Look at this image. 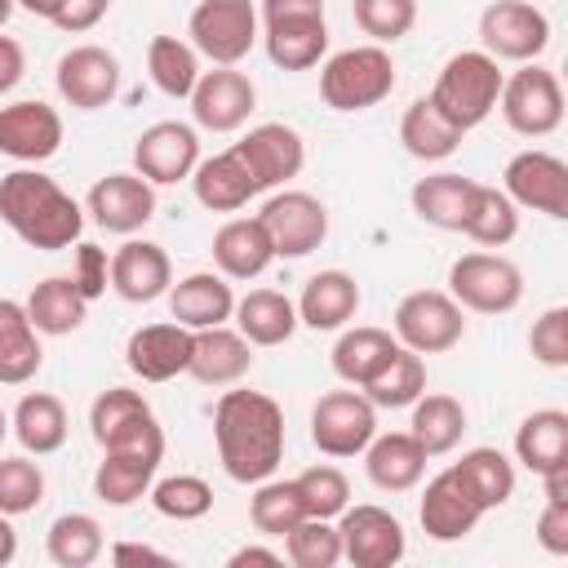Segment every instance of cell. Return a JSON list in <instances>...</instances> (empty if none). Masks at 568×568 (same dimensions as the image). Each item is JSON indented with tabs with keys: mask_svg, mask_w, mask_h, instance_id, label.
Segmentation results:
<instances>
[{
	"mask_svg": "<svg viewBox=\"0 0 568 568\" xmlns=\"http://www.w3.org/2000/svg\"><path fill=\"white\" fill-rule=\"evenodd\" d=\"M213 444L235 484H262L284 462V408L262 390H222L213 404Z\"/></svg>",
	"mask_w": 568,
	"mask_h": 568,
	"instance_id": "cell-1",
	"label": "cell"
},
{
	"mask_svg": "<svg viewBox=\"0 0 568 568\" xmlns=\"http://www.w3.org/2000/svg\"><path fill=\"white\" fill-rule=\"evenodd\" d=\"M0 217L22 244L40 253L71 248L84 231V209L40 169H13L0 178Z\"/></svg>",
	"mask_w": 568,
	"mask_h": 568,
	"instance_id": "cell-2",
	"label": "cell"
},
{
	"mask_svg": "<svg viewBox=\"0 0 568 568\" xmlns=\"http://www.w3.org/2000/svg\"><path fill=\"white\" fill-rule=\"evenodd\" d=\"M501 80H506V75H501V67H497L493 53H484V49H462V53H453V58L439 67L435 89H430L426 98L435 102V111H439L448 124H457L462 133H470L475 124H484V120L497 111Z\"/></svg>",
	"mask_w": 568,
	"mask_h": 568,
	"instance_id": "cell-3",
	"label": "cell"
},
{
	"mask_svg": "<svg viewBox=\"0 0 568 568\" xmlns=\"http://www.w3.org/2000/svg\"><path fill=\"white\" fill-rule=\"evenodd\" d=\"M395 89V58L382 44H351L320 67V98L333 111H368Z\"/></svg>",
	"mask_w": 568,
	"mask_h": 568,
	"instance_id": "cell-4",
	"label": "cell"
},
{
	"mask_svg": "<svg viewBox=\"0 0 568 568\" xmlns=\"http://www.w3.org/2000/svg\"><path fill=\"white\" fill-rule=\"evenodd\" d=\"M266 58L284 71H311L328 53L324 0H262Z\"/></svg>",
	"mask_w": 568,
	"mask_h": 568,
	"instance_id": "cell-5",
	"label": "cell"
},
{
	"mask_svg": "<svg viewBox=\"0 0 568 568\" xmlns=\"http://www.w3.org/2000/svg\"><path fill=\"white\" fill-rule=\"evenodd\" d=\"M448 293L462 311L506 315L524 297V271L501 253H462L448 266Z\"/></svg>",
	"mask_w": 568,
	"mask_h": 568,
	"instance_id": "cell-6",
	"label": "cell"
},
{
	"mask_svg": "<svg viewBox=\"0 0 568 568\" xmlns=\"http://www.w3.org/2000/svg\"><path fill=\"white\" fill-rule=\"evenodd\" d=\"M497 106H501V120L524 133V138H546L564 124V84L555 71L537 67V62H524L519 71H510L501 80V93H497Z\"/></svg>",
	"mask_w": 568,
	"mask_h": 568,
	"instance_id": "cell-7",
	"label": "cell"
},
{
	"mask_svg": "<svg viewBox=\"0 0 568 568\" xmlns=\"http://www.w3.org/2000/svg\"><path fill=\"white\" fill-rule=\"evenodd\" d=\"M466 311L444 288H413L395 306V342L417 355H444L462 342Z\"/></svg>",
	"mask_w": 568,
	"mask_h": 568,
	"instance_id": "cell-8",
	"label": "cell"
},
{
	"mask_svg": "<svg viewBox=\"0 0 568 568\" xmlns=\"http://www.w3.org/2000/svg\"><path fill=\"white\" fill-rule=\"evenodd\" d=\"M160 462H164V430H151V435H138V439H124V444L102 448V462L93 470L98 501H106V506H133L138 497L151 493Z\"/></svg>",
	"mask_w": 568,
	"mask_h": 568,
	"instance_id": "cell-9",
	"label": "cell"
},
{
	"mask_svg": "<svg viewBox=\"0 0 568 568\" xmlns=\"http://www.w3.org/2000/svg\"><path fill=\"white\" fill-rule=\"evenodd\" d=\"M191 49L217 67H235L257 44V9L248 0H200L186 22Z\"/></svg>",
	"mask_w": 568,
	"mask_h": 568,
	"instance_id": "cell-10",
	"label": "cell"
},
{
	"mask_svg": "<svg viewBox=\"0 0 568 568\" xmlns=\"http://www.w3.org/2000/svg\"><path fill=\"white\" fill-rule=\"evenodd\" d=\"M377 435V408L364 390H328L311 408V444L324 457H359Z\"/></svg>",
	"mask_w": 568,
	"mask_h": 568,
	"instance_id": "cell-11",
	"label": "cell"
},
{
	"mask_svg": "<svg viewBox=\"0 0 568 568\" xmlns=\"http://www.w3.org/2000/svg\"><path fill=\"white\" fill-rule=\"evenodd\" d=\"M479 40L497 62H537L550 44V18L528 0H493L479 13Z\"/></svg>",
	"mask_w": 568,
	"mask_h": 568,
	"instance_id": "cell-12",
	"label": "cell"
},
{
	"mask_svg": "<svg viewBox=\"0 0 568 568\" xmlns=\"http://www.w3.org/2000/svg\"><path fill=\"white\" fill-rule=\"evenodd\" d=\"M257 222L266 226L275 257H306L328 235V209L311 191H275L262 204Z\"/></svg>",
	"mask_w": 568,
	"mask_h": 568,
	"instance_id": "cell-13",
	"label": "cell"
},
{
	"mask_svg": "<svg viewBox=\"0 0 568 568\" xmlns=\"http://www.w3.org/2000/svg\"><path fill=\"white\" fill-rule=\"evenodd\" d=\"M501 191L515 209H532L546 217H568V164L550 151H519L501 173Z\"/></svg>",
	"mask_w": 568,
	"mask_h": 568,
	"instance_id": "cell-14",
	"label": "cell"
},
{
	"mask_svg": "<svg viewBox=\"0 0 568 568\" xmlns=\"http://www.w3.org/2000/svg\"><path fill=\"white\" fill-rule=\"evenodd\" d=\"M200 164V133L182 120H155L133 142V173H142L151 186H173L191 178Z\"/></svg>",
	"mask_w": 568,
	"mask_h": 568,
	"instance_id": "cell-15",
	"label": "cell"
},
{
	"mask_svg": "<svg viewBox=\"0 0 568 568\" xmlns=\"http://www.w3.org/2000/svg\"><path fill=\"white\" fill-rule=\"evenodd\" d=\"M337 532H342V559H351L355 568H390L408 550L404 524L382 506H346L337 515Z\"/></svg>",
	"mask_w": 568,
	"mask_h": 568,
	"instance_id": "cell-16",
	"label": "cell"
},
{
	"mask_svg": "<svg viewBox=\"0 0 568 568\" xmlns=\"http://www.w3.org/2000/svg\"><path fill=\"white\" fill-rule=\"evenodd\" d=\"M53 80L75 111H98V106H111L120 93V62L102 44H71L58 58Z\"/></svg>",
	"mask_w": 568,
	"mask_h": 568,
	"instance_id": "cell-17",
	"label": "cell"
},
{
	"mask_svg": "<svg viewBox=\"0 0 568 568\" xmlns=\"http://www.w3.org/2000/svg\"><path fill=\"white\" fill-rule=\"evenodd\" d=\"M253 106H257V89L235 67L200 71V80L191 89V115L209 133H235L240 124H248Z\"/></svg>",
	"mask_w": 568,
	"mask_h": 568,
	"instance_id": "cell-18",
	"label": "cell"
},
{
	"mask_svg": "<svg viewBox=\"0 0 568 568\" xmlns=\"http://www.w3.org/2000/svg\"><path fill=\"white\" fill-rule=\"evenodd\" d=\"M231 151L244 160V169H248V178L257 182V191L284 186V182L297 178L302 164H306V142H302V133H297L293 124H280V120L248 129Z\"/></svg>",
	"mask_w": 568,
	"mask_h": 568,
	"instance_id": "cell-19",
	"label": "cell"
},
{
	"mask_svg": "<svg viewBox=\"0 0 568 568\" xmlns=\"http://www.w3.org/2000/svg\"><path fill=\"white\" fill-rule=\"evenodd\" d=\"M484 501L470 493V484L462 479L457 466L439 470L426 493H422V506H417V519H422V532L430 541H462L466 532H475V524L484 519Z\"/></svg>",
	"mask_w": 568,
	"mask_h": 568,
	"instance_id": "cell-20",
	"label": "cell"
},
{
	"mask_svg": "<svg viewBox=\"0 0 568 568\" xmlns=\"http://www.w3.org/2000/svg\"><path fill=\"white\" fill-rule=\"evenodd\" d=\"M89 213L111 235H133L155 217V186L142 173H106L89 186Z\"/></svg>",
	"mask_w": 568,
	"mask_h": 568,
	"instance_id": "cell-21",
	"label": "cell"
},
{
	"mask_svg": "<svg viewBox=\"0 0 568 568\" xmlns=\"http://www.w3.org/2000/svg\"><path fill=\"white\" fill-rule=\"evenodd\" d=\"M58 146H62V115L49 102L22 98V102L0 106V155L40 164L58 155Z\"/></svg>",
	"mask_w": 568,
	"mask_h": 568,
	"instance_id": "cell-22",
	"label": "cell"
},
{
	"mask_svg": "<svg viewBox=\"0 0 568 568\" xmlns=\"http://www.w3.org/2000/svg\"><path fill=\"white\" fill-rule=\"evenodd\" d=\"M191 342L195 333L182 328L178 320L173 324H142L129 333L124 342V364L129 373H138L142 382H169L178 373H186L191 364Z\"/></svg>",
	"mask_w": 568,
	"mask_h": 568,
	"instance_id": "cell-23",
	"label": "cell"
},
{
	"mask_svg": "<svg viewBox=\"0 0 568 568\" xmlns=\"http://www.w3.org/2000/svg\"><path fill=\"white\" fill-rule=\"evenodd\" d=\"M173 284V262L155 240H124L111 253V288L124 302H155Z\"/></svg>",
	"mask_w": 568,
	"mask_h": 568,
	"instance_id": "cell-24",
	"label": "cell"
},
{
	"mask_svg": "<svg viewBox=\"0 0 568 568\" xmlns=\"http://www.w3.org/2000/svg\"><path fill=\"white\" fill-rule=\"evenodd\" d=\"M248 368H253V342L240 328H226V324L195 328L186 373L200 386H235Z\"/></svg>",
	"mask_w": 568,
	"mask_h": 568,
	"instance_id": "cell-25",
	"label": "cell"
},
{
	"mask_svg": "<svg viewBox=\"0 0 568 568\" xmlns=\"http://www.w3.org/2000/svg\"><path fill=\"white\" fill-rule=\"evenodd\" d=\"M169 311L182 328H213L226 324L235 311V293L222 271H191L178 284H169Z\"/></svg>",
	"mask_w": 568,
	"mask_h": 568,
	"instance_id": "cell-26",
	"label": "cell"
},
{
	"mask_svg": "<svg viewBox=\"0 0 568 568\" xmlns=\"http://www.w3.org/2000/svg\"><path fill=\"white\" fill-rule=\"evenodd\" d=\"M426 448L408 435V430H386V435H373L368 448H364V470H368V484L382 488V493H408L422 484L426 475Z\"/></svg>",
	"mask_w": 568,
	"mask_h": 568,
	"instance_id": "cell-27",
	"label": "cell"
},
{
	"mask_svg": "<svg viewBox=\"0 0 568 568\" xmlns=\"http://www.w3.org/2000/svg\"><path fill=\"white\" fill-rule=\"evenodd\" d=\"M293 306H297V324H306L315 333H337L359 311V284L346 271H320L306 280V288Z\"/></svg>",
	"mask_w": 568,
	"mask_h": 568,
	"instance_id": "cell-28",
	"label": "cell"
},
{
	"mask_svg": "<svg viewBox=\"0 0 568 568\" xmlns=\"http://www.w3.org/2000/svg\"><path fill=\"white\" fill-rule=\"evenodd\" d=\"M89 430H93L98 448H111V444H124V439H138V435L160 430V422H155L151 404L142 399V390L106 386V390L89 404Z\"/></svg>",
	"mask_w": 568,
	"mask_h": 568,
	"instance_id": "cell-29",
	"label": "cell"
},
{
	"mask_svg": "<svg viewBox=\"0 0 568 568\" xmlns=\"http://www.w3.org/2000/svg\"><path fill=\"white\" fill-rule=\"evenodd\" d=\"M213 262L226 280H257L271 262H275V248H271V235L257 217H231L217 226L213 235Z\"/></svg>",
	"mask_w": 568,
	"mask_h": 568,
	"instance_id": "cell-30",
	"label": "cell"
},
{
	"mask_svg": "<svg viewBox=\"0 0 568 568\" xmlns=\"http://www.w3.org/2000/svg\"><path fill=\"white\" fill-rule=\"evenodd\" d=\"M191 186H195V200H200L209 213H235V209H244L253 195H262L257 182L248 178L244 160H240L231 146L217 151V155H209V160H200V164L191 169Z\"/></svg>",
	"mask_w": 568,
	"mask_h": 568,
	"instance_id": "cell-31",
	"label": "cell"
},
{
	"mask_svg": "<svg viewBox=\"0 0 568 568\" xmlns=\"http://www.w3.org/2000/svg\"><path fill=\"white\" fill-rule=\"evenodd\" d=\"M44 346L22 302L0 297V386H22L40 373Z\"/></svg>",
	"mask_w": 568,
	"mask_h": 568,
	"instance_id": "cell-32",
	"label": "cell"
},
{
	"mask_svg": "<svg viewBox=\"0 0 568 568\" xmlns=\"http://www.w3.org/2000/svg\"><path fill=\"white\" fill-rule=\"evenodd\" d=\"M9 426H13L18 444H22L27 453H36V457L58 453V448L67 444V435H71L67 404H62L58 395H49V390H31V395H22L18 408H13V422H9Z\"/></svg>",
	"mask_w": 568,
	"mask_h": 568,
	"instance_id": "cell-33",
	"label": "cell"
},
{
	"mask_svg": "<svg viewBox=\"0 0 568 568\" xmlns=\"http://www.w3.org/2000/svg\"><path fill=\"white\" fill-rule=\"evenodd\" d=\"M231 315H235V328L253 346H280L297 333V306L280 288H253V293L235 297Z\"/></svg>",
	"mask_w": 568,
	"mask_h": 568,
	"instance_id": "cell-34",
	"label": "cell"
},
{
	"mask_svg": "<svg viewBox=\"0 0 568 568\" xmlns=\"http://www.w3.org/2000/svg\"><path fill=\"white\" fill-rule=\"evenodd\" d=\"M395 351H399L395 333L373 328V324H355V328H346V333L337 337V346H333V373H337L342 382H351V386H368V382L390 364Z\"/></svg>",
	"mask_w": 568,
	"mask_h": 568,
	"instance_id": "cell-35",
	"label": "cell"
},
{
	"mask_svg": "<svg viewBox=\"0 0 568 568\" xmlns=\"http://www.w3.org/2000/svg\"><path fill=\"white\" fill-rule=\"evenodd\" d=\"M22 306H27L31 324H36V333H44V337L75 333V328L84 324V315H89V297L75 288L71 275H49V280H40Z\"/></svg>",
	"mask_w": 568,
	"mask_h": 568,
	"instance_id": "cell-36",
	"label": "cell"
},
{
	"mask_svg": "<svg viewBox=\"0 0 568 568\" xmlns=\"http://www.w3.org/2000/svg\"><path fill=\"white\" fill-rule=\"evenodd\" d=\"M515 457L532 470L546 475L568 462V413L564 408H537L519 422L515 430Z\"/></svg>",
	"mask_w": 568,
	"mask_h": 568,
	"instance_id": "cell-37",
	"label": "cell"
},
{
	"mask_svg": "<svg viewBox=\"0 0 568 568\" xmlns=\"http://www.w3.org/2000/svg\"><path fill=\"white\" fill-rule=\"evenodd\" d=\"M408 408H413L408 435L426 448V457L453 453V448L462 444V435H466V408H462V399H453V395H444V390H435V395L422 390Z\"/></svg>",
	"mask_w": 568,
	"mask_h": 568,
	"instance_id": "cell-38",
	"label": "cell"
},
{
	"mask_svg": "<svg viewBox=\"0 0 568 568\" xmlns=\"http://www.w3.org/2000/svg\"><path fill=\"white\" fill-rule=\"evenodd\" d=\"M470 191H475V178H462V173H430V178H417V182H413V195H408V200H413V213H417L426 226L462 231Z\"/></svg>",
	"mask_w": 568,
	"mask_h": 568,
	"instance_id": "cell-39",
	"label": "cell"
},
{
	"mask_svg": "<svg viewBox=\"0 0 568 568\" xmlns=\"http://www.w3.org/2000/svg\"><path fill=\"white\" fill-rule=\"evenodd\" d=\"M462 235H470L484 248H506L519 235V209L501 186H484L475 182L466 217H462Z\"/></svg>",
	"mask_w": 568,
	"mask_h": 568,
	"instance_id": "cell-40",
	"label": "cell"
},
{
	"mask_svg": "<svg viewBox=\"0 0 568 568\" xmlns=\"http://www.w3.org/2000/svg\"><path fill=\"white\" fill-rule=\"evenodd\" d=\"M399 142H404V151H408L413 160L435 164V160H448V155L462 146V129L448 124V120L435 111L430 98H413L408 111H404V120H399Z\"/></svg>",
	"mask_w": 568,
	"mask_h": 568,
	"instance_id": "cell-41",
	"label": "cell"
},
{
	"mask_svg": "<svg viewBox=\"0 0 568 568\" xmlns=\"http://www.w3.org/2000/svg\"><path fill=\"white\" fill-rule=\"evenodd\" d=\"M44 550L58 568H89L98 564L102 555V524L84 510H67L49 524V537H44Z\"/></svg>",
	"mask_w": 568,
	"mask_h": 568,
	"instance_id": "cell-42",
	"label": "cell"
},
{
	"mask_svg": "<svg viewBox=\"0 0 568 568\" xmlns=\"http://www.w3.org/2000/svg\"><path fill=\"white\" fill-rule=\"evenodd\" d=\"M453 466L462 470V479L470 484V493L484 501V510H497V506L510 501V493H515V462L501 448H488V444L466 448L462 462H453Z\"/></svg>",
	"mask_w": 568,
	"mask_h": 568,
	"instance_id": "cell-43",
	"label": "cell"
},
{
	"mask_svg": "<svg viewBox=\"0 0 568 568\" xmlns=\"http://www.w3.org/2000/svg\"><path fill=\"white\" fill-rule=\"evenodd\" d=\"M146 71H151V80H155L160 93L191 98V89L200 80V53L186 40H178V36H155L146 44Z\"/></svg>",
	"mask_w": 568,
	"mask_h": 568,
	"instance_id": "cell-44",
	"label": "cell"
},
{
	"mask_svg": "<svg viewBox=\"0 0 568 568\" xmlns=\"http://www.w3.org/2000/svg\"><path fill=\"white\" fill-rule=\"evenodd\" d=\"M359 390L373 399V408H408V404L426 390V359H422L417 351L399 346V351L390 355V364H386L368 386H359Z\"/></svg>",
	"mask_w": 568,
	"mask_h": 568,
	"instance_id": "cell-45",
	"label": "cell"
},
{
	"mask_svg": "<svg viewBox=\"0 0 568 568\" xmlns=\"http://www.w3.org/2000/svg\"><path fill=\"white\" fill-rule=\"evenodd\" d=\"M284 559L293 568H333L342 564V532L333 519H297L288 532H284Z\"/></svg>",
	"mask_w": 568,
	"mask_h": 568,
	"instance_id": "cell-46",
	"label": "cell"
},
{
	"mask_svg": "<svg viewBox=\"0 0 568 568\" xmlns=\"http://www.w3.org/2000/svg\"><path fill=\"white\" fill-rule=\"evenodd\" d=\"M253 501H248V519L262 537H284L297 519H306V506L297 497V484L293 479H262L253 484Z\"/></svg>",
	"mask_w": 568,
	"mask_h": 568,
	"instance_id": "cell-47",
	"label": "cell"
},
{
	"mask_svg": "<svg viewBox=\"0 0 568 568\" xmlns=\"http://www.w3.org/2000/svg\"><path fill=\"white\" fill-rule=\"evenodd\" d=\"M151 506L164 519L191 524V519H204L213 510V488L200 475H169V479H155L151 484Z\"/></svg>",
	"mask_w": 568,
	"mask_h": 568,
	"instance_id": "cell-48",
	"label": "cell"
},
{
	"mask_svg": "<svg viewBox=\"0 0 568 568\" xmlns=\"http://www.w3.org/2000/svg\"><path fill=\"white\" fill-rule=\"evenodd\" d=\"M293 484H297V497H302L306 515H315V519H337L351 506V479L328 462L306 466Z\"/></svg>",
	"mask_w": 568,
	"mask_h": 568,
	"instance_id": "cell-49",
	"label": "cell"
},
{
	"mask_svg": "<svg viewBox=\"0 0 568 568\" xmlns=\"http://www.w3.org/2000/svg\"><path fill=\"white\" fill-rule=\"evenodd\" d=\"M351 18L373 44H395L417 22V0H351Z\"/></svg>",
	"mask_w": 568,
	"mask_h": 568,
	"instance_id": "cell-50",
	"label": "cell"
},
{
	"mask_svg": "<svg viewBox=\"0 0 568 568\" xmlns=\"http://www.w3.org/2000/svg\"><path fill=\"white\" fill-rule=\"evenodd\" d=\"M44 501V470L31 457H0V515L18 519Z\"/></svg>",
	"mask_w": 568,
	"mask_h": 568,
	"instance_id": "cell-51",
	"label": "cell"
},
{
	"mask_svg": "<svg viewBox=\"0 0 568 568\" xmlns=\"http://www.w3.org/2000/svg\"><path fill=\"white\" fill-rule=\"evenodd\" d=\"M528 351L546 368H568V306H550L532 320Z\"/></svg>",
	"mask_w": 568,
	"mask_h": 568,
	"instance_id": "cell-52",
	"label": "cell"
},
{
	"mask_svg": "<svg viewBox=\"0 0 568 568\" xmlns=\"http://www.w3.org/2000/svg\"><path fill=\"white\" fill-rule=\"evenodd\" d=\"M71 280H75V288H80L89 302L102 297L106 284H111V257H106V248H98V244H75V271H71Z\"/></svg>",
	"mask_w": 568,
	"mask_h": 568,
	"instance_id": "cell-53",
	"label": "cell"
},
{
	"mask_svg": "<svg viewBox=\"0 0 568 568\" xmlns=\"http://www.w3.org/2000/svg\"><path fill=\"white\" fill-rule=\"evenodd\" d=\"M537 541L546 555H568V501H546L537 515Z\"/></svg>",
	"mask_w": 568,
	"mask_h": 568,
	"instance_id": "cell-54",
	"label": "cell"
},
{
	"mask_svg": "<svg viewBox=\"0 0 568 568\" xmlns=\"http://www.w3.org/2000/svg\"><path fill=\"white\" fill-rule=\"evenodd\" d=\"M106 9H111V0H62V9H58V18H53V27H58V31H67V36L93 31V27L106 18Z\"/></svg>",
	"mask_w": 568,
	"mask_h": 568,
	"instance_id": "cell-55",
	"label": "cell"
},
{
	"mask_svg": "<svg viewBox=\"0 0 568 568\" xmlns=\"http://www.w3.org/2000/svg\"><path fill=\"white\" fill-rule=\"evenodd\" d=\"M27 75V53L13 36H0V93H9Z\"/></svg>",
	"mask_w": 568,
	"mask_h": 568,
	"instance_id": "cell-56",
	"label": "cell"
},
{
	"mask_svg": "<svg viewBox=\"0 0 568 568\" xmlns=\"http://www.w3.org/2000/svg\"><path fill=\"white\" fill-rule=\"evenodd\" d=\"M111 559H115L120 568H129V564H169L164 550H155V546H138V541H120V546H111Z\"/></svg>",
	"mask_w": 568,
	"mask_h": 568,
	"instance_id": "cell-57",
	"label": "cell"
},
{
	"mask_svg": "<svg viewBox=\"0 0 568 568\" xmlns=\"http://www.w3.org/2000/svg\"><path fill=\"white\" fill-rule=\"evenodd\" d=\"M231 568H248V564H266V568H280L284 564V555L280 550H266V546H240L231 559H226Z\"/></svg>",
	"mask_w": 568,
	"mask_h": 568,
	"instance_id": "cell-58",
	"label": "cell"
},
{
	"mask_svg": "<svg viewBox=\"0 0 568 568\" xmlns=\"http://www.w3.org/2000/svg\"><path fill=\"white\" fill-rule=\"evenodd\" d=\"M537 479L546 488V501H568V462L555 466V470H546V475H537Z\"/></svg>",
	"mask_w": 568,
	"mask_h": 568,
	"instance_id": "cell-59",
	"label": "cell"
},
{
	"mask_svg": "<svg viewBox=\"0 0 568 568\" xmlns=\"http://www.w3.org/2000/svg\"><path fill=\"white\" fill-rule=\"evenodd\" d=\"M13 555H18V532H13L9 515H0V568L13 564Z\"/></svg>",
	"mask_w": 568,
	"mask_h": 568,
	"instance_id": "cell-60",
	"label": "cell"
},
{
	"mask_svg": "<svg viewBox=\"0 0 568 568\" xmlns=\"http://www.w3.org/2000/svg\"><path fill=\"white\" fill-rule=\"evenodd\" d=\"M13 4H22L27 13H36V18H58V9H62V0H13Z\"/></svg>",
	"mask_w": 568,
	"mask_h": 568,
	"instance_id": "cell-61",
	"label": "cell"
},
{
	"mask_svg": "<svg viewBox=\"0 0 568 568\" xmlns=\"http://www.w3.org/2000/svg\"><path fill=\"white\" fill-rule=\"evenodd\" d=\"M13 9H18V4H13V0H0V27H4V22H9V13H13Z\"/></svg>",
	"mask_w": 568,
	"mask_h": 568,
	"instance_id": "cell-62",
	"label": "cell"
},
{
	"mask_svg": "<svg viewBox=\"0 0 568 568\" xmlns=\"http://www.w3.org/2000/svg\"><path fill=\"white\" fill-rule=\"evenodd\" d=\"M4 435H9V417H4V404H0V444H4Z\"/></svg>",
	"mask_w": 568,
	"mask_h": 568,
	"instance_id": "cell-63",
	"label": "cell"
}]
</instances>
